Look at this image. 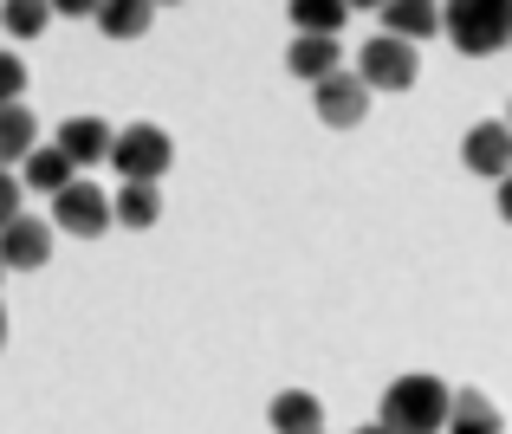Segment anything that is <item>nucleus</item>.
Segmentation results:
<instances>
[{"instance_id":"nucleus-1","label":"nucleus","mask_w":512,"mask_h":434,"mask_svg":"<svg viewBox=\"0 0 512 434\" xmlns=\"http://www.w3.org/2000/svg\"><path fill=\"white\" fill-rule=\"evenodd\" d=\"M448 383L441 376H402L383 389V434H441L448 428Z\"/></svg>"},{"instance_id":"nucleus-2","label":"nucleus","mask_w":512,"mask_h":434,"mask_svg":"<svg viewBox=\"0 0 512 434\" xmlns=\"http://www.w3.org/2000/svg\"><path fill=\"white\" fill-rule=\"evenodd\" d=\"M441 26H448L454 52L487 59V52L512 46V0H448V7H441Z\"/></svg>"},{"instance_id":"nucleus-3","label":"nucleus","mask_w":512,"mask_h":434,"mask_svg":"<svg viewBox=\"0 0 512 434\" xmlns=\"http://www.w3.org/2000/svg\"><path fill=\"white\" fill-rule=\"evenodd\" d=\"M111 162H117L124 182H150L156 188V175H169V162H175V143L156 124H130L124 137H111Z\"/></svg>"},{"instance_id":"nucleus-4","label":"nucleus","mask_w":512,"mask_h":434,"mask_svg":"<svg viewBox=\"0 0 512 434\" xmlns=\"http://www.w3.org/2000/svg\"><path fill=\"white\" fill-rule=\"evenodd\" d=\"M415 72H422V59H415V46H409V39H396V33H376L370 46L357 52V78L370 91H409Z\"/></svg>"},{"instance_id":"nucleus-5","label":"nucleus","mask_w":512,"mask_h":434,"mask_svg":"<svg viewBox=\"0 0 512 434\" xmlns=\"http://www.w3.org/2000/svg\"><path fill=\"white\" fill-rule=\"evenodd\" d=\"M52 227H65V234H78V240H98L104 227H111V195H104L98 182H65L59 195H52Z\"/></svg>"},{"instance_id":"nucleus-6","label":"nucleus","mask_w":512,"mask_h":434,"mask_svg":"<svg viewBox=\"0 0 512 434\" xmlns=\"http://www.w3.org/2000/svg\"><path fill=\"white\" fill-rule=\"evenodd\" d=\"M312 104H318V124L350 130V124H363V111H370V85H363L357 72H331V78L312 85Z\"/></svg>"},{"instance_id":"nucleus-7","label":"nucleus","mask_w":512,"mask_h":434,"mask_svg":"<svg viewBox=\"0 0 512 434\" xmlns=\"http://www.w3.org/2000/svg\"><path fill=\"white\" fill-rule=\"evenodd\" d=\"M46 260H52V221L20 214V221L0 227V266H7V273H39Z\"/></svg>"},{"instance_id":"nucleus-8","label":"nucleus","mask_w":512,"mask_h":434,"mask_svg":"<svg viewBox=\"0 0 512 434\" xmlns=\"http://www.w3.org/2000/svg\"><path fill=\"white\" fill-rule=\"evenodd\" d=\"M461 162L474 175H512V124H474L467 130V143H461Z\"/></svg>"},{"instance_id":"nucleus-9","label":"nucleus","mask_w":512,"mask_h":434,"mask_svg":"<svg viewBox=\"0 0 512 434\" xmlns=\"http://www.w3.org/2000/svg\"><path fill=\"white\" fill-rule=\"evenodd\" d=\"M59 149L72 156V169L111 162V124H104V117H65V124H59Z\"/></svg>"},{"instance_id":"nucleus-10","label":"nucleus","mask_w":512,"mask_h":434,"mask_svg":"<svg viewBox=\"0 0 512 434\" xmlns=\"http://www.w3.org/2000/svg\"><path fill=\"white\" fill-rule=\"evenodd\" d=\"M65 182H78V169H72V156H65L59 143H39L33 156L20 162V188H39V195H59Z\"/></svg>"},{"instance_id":"nucleus-11","label":"nucleus","mask_w":512,"mask_h":434,"mask_svg":"<svg viewBox=\"0 0 512 434\" xmlns=\"http://www.w3.org/2000/svg\"><path fill=\"white\" fill-rule=\"evenodd\" d=\"M448 434H506V415L480 389H454L448 402Z\"/></svg>"},{"instance_id":"nucleus-12","label":"nucleus","mask_w":512,"mask_h":434,"mask_svg":"<svg viewBox=\"0 0 512 434\" xmlns=\"http://www.w3.org/2000/svg\"><path fill=\"white\" fill-rule=\"evenodd\" d=\"M286 65L318 85V78L344 72V52H338V39H325V33H299V39H292V52H286Z\"/></svg>"},{"instance_id":"nucleus-13","label":"nucleus","mask_w":512,"mask_h":434,"mask_svg":"<svg viewBox=\"0 0 512 434\" xmlns=\"http://www.w3.org/2000/svg\"><path fill=\"white\" fill-rule=\"evenodd\" d=\"M33 149H39V117L26 104H7L0 111V169H20Z\"/></svg>"},{"instance_id":"nucleus-14","label":"nucleus","mask_w":512,"mask_h":434,"mask_svg":"<svg viewBox=\"0 0 512 434\" xmlns=\"http://www.w3.org/2000/svg\"><path fill=\"white\" fill-rule=\"evenodd\" d=\"M383 26L415 46V39L441 33V0H389V7H383Z\"/></svg>"},{"instance_id":"nucleus-15","label":"nucleus","mask_w":512,"mask_h":434,"mask_svg":"<svg viewBox=\"0 0 512 434\" xmlns=\"http://www.w3.org/2000/svg\"><path fill=\"white\" fill-rule=\"evenodd\" d=\"M156 20L150 0H98V33L104 39H143Z\"/></svg>"},{"instance_id":"nucleus-16","label":"nucleus","mask_w":512,"mask_h":434,"mask_svg":"<svg viewBox=\"0 0 512 434\" xmlns=\"http://www.w3.org/2000/svg\"><path fill=\"white\" fill-rule=\"evenodd\" d=\"M273 434H325V409H318V396H305V389L273 396Z\"/></svg>"},{"instance_id":"nucleus-17","label":"nucleus","mask_w":512,"mask_h":434,"mask_svg":"<svg viewBox=\"0 0 512 434\" xmlns=\"http://www.w3.org/2000/svg\"><path fill=\"white\" fill-rule=\"evenodd\" d=\"M156 214H163V195H156L150 182H124L111 195V221L117 227H156Z\"/></svg>"},{"instance_id":"nucleus-18","label":"nucleus","mask_w":512,"mask_h":434,"mask_svg":"<svg viewBox=\"0 0 512 434\" xmlns=\"http://www.w3.org/2000/svg\"><path fill=\"white\" fill-rule=\"evenodd\" d=\"M286 13H292V26L299 33H325V39H338V26H344V0H286Z\"/></svg>"},{"instance_id":"nucleus-19","label":"nucleus","mask_w":512,"mask_h":434,"mask_svg":"<svg viewBox=\"0 0 512 434\" xmlns=\"http://www.w3.org/2000/svg\"><path fill=\"white\" fill-rule=\"evenodd\" d=\"M52 20V0H0V26L7 39H39Z\"/></svg>"},{"instance_id":"nucleus-20","label":"nucleus","mask_w":512,"mask_h":434,"mask_svg":"<svg viewBox=\"0 0 512 434\" xmlns=\"http://www.w3.org/2000/svg\"><path fill=\"white\" fill-rule=\"evenodd\" d=\"M20 91H26V65L13 59V52H0V111L20 104Z\"/></svg>"},{"instance_id":"nucleus-21","label":"nucleus","mask_w":512,"mask_h":434,"mask_svg":"<svg viewBox=\"0 0 512 434\" xmlns=\"http://www.w3.org/2000/svg\"><path fill=\"white\" fill-rule=\"evenodd\" d=\"M7 221H20V175L0 169V227H7Z\"/></svg>"},{"instance_id":"nucleus-22","label":"nucleus","mask_w":512,"mask_h":434,"mask_svg":"<svg viewBox=\"0 0 512 434\" xmlns=\"http://www.w3.org/2000/svg\"><path fill=\"white\" fill-rule=\"evenodd\" d=\"M52 13H65V20H78V13H98V0H52Z\"/></svg>"},{"instance_id":"nucleus-23","label":"nucleus","mask_w":512,"mask_h":434,"mask_svg":"<svg viewBox=\"0 0 512 434\" xmlns=\"http://www.w3.org/2000/svg\"><path fill=\"white\" fill-rule=\"evenodd\" d=\"M500 214L512 221V175H500Z\"/></svg>"},{"instance_id":"nucleus-24","label":"nucleus","mask_w":512,"mask_h":434,"mask_svg":"<svg viewBox=\"0 0 512 434\" xmlns=\"http://www.w3.org/2000/svg\"><path fill=\"white\" fill-rule=\"evenodd\" d=\"M344 7H363V13H383L389 0H344Z\"/></svg>"},{"instance_id":"nucleus-25","label":"nucleus","mask_w":512,"mask_h":434,"mask_svg":"<svg viewBox=\"0 0 512 434\" xmlns=\"http://www.w3.org/2000/svg\"><path fill=\"white\" fill-rule=\"evenodd\" d=\"M0 344H7V311H0Z\"/></svg>"},{"instance_id":"nucleus-26","label":"nucleus","mask_w":512,"mask_h":434,"mask_svg":"<svg viewBox=\"0 0 512 434\" xmlns=\"http://www.w3.org/2000/svg\"><path fill=\"white\" fill-rule=\"evenodd\" d=\"M357 434H383V422H376V428H357Z\"/></svg>"},{"instance_id":"nucleus-27","label":"nucleus","mask_w":512,"mask_h":434,"mask_svg":"<svg viewBox=\"0 0 512 434\" xmlns=\"http://www.w3.org/2000/svg\"><path fill=\"white\" fill-rule=\"evenodd\" d=\"M150 7H175V0H150Z\"/></svg>"},{"instance_id":"nucleus-28","label":"nucleus","mask_w":512,"mask_h":434,"mask_svg":"<svg viewBox=\"0 0 512 434\" xmlns=\"http://www.w3.org/2000/svg\"><path fill=\"white\" fill-rule=\"evenodd\" d=\"M506 124H512V111H506Z\"/></svg>"},{"instance_id":"nucleus-29","label":"nucleus","mask_w":512,"mask_h":434,"mask_svg":"<svg viewBox=\"0 0 512 434\" xmlns=\"http://www.w3.org/2000/svg\"><path fill=\"white\" fill-rule=\"evenodd\" d=\"M0 273H7V266H0Z\"/></svg>"}]
</instances>
